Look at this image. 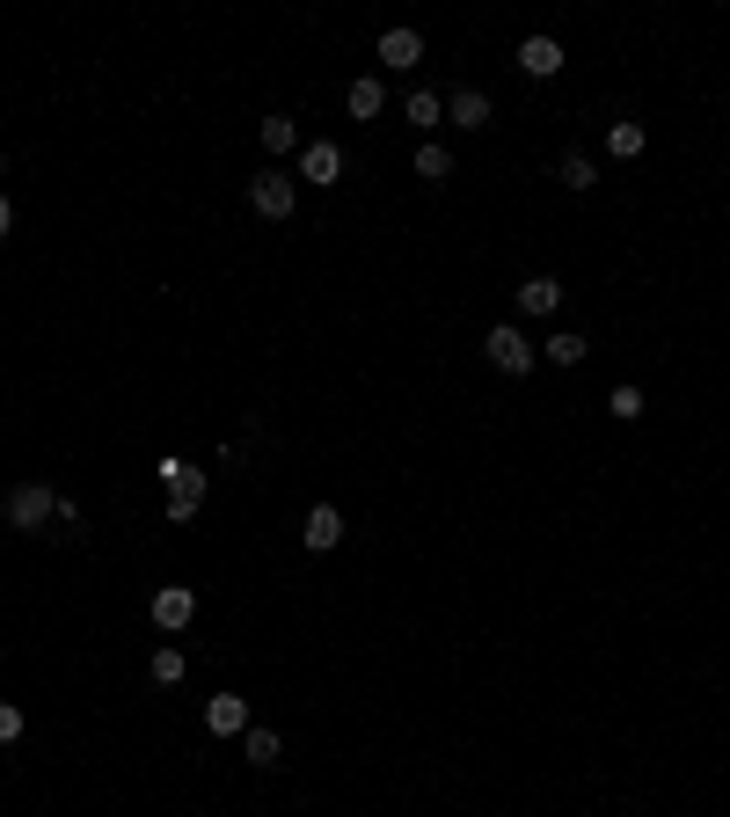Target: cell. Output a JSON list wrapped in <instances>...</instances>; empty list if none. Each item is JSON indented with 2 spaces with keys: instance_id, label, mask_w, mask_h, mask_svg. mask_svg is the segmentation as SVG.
I'll return each mask as SVG.
<instances>
[{
  "instance_id": "1",
  "label": "cell",
  "mask_w": 730,
  "mask_h": 817,
  "mask_svg": "<svg viewBox=\"0 0 730 817\" xmlns=\"http://www.w3.org/2000/svg\"><path fill=\"white\" fill-rule=\"evenodd\" d=\"M161 489H169V525H191L197 504H205V468H191L183 452H169V460H154Z\"/></svg>"
},
{
  "instance_id": "2",
  "label": "cell",
  "mask_w": 730,
  "mask_h": 817,
  "mask_svg": "<svg viewBox=\"0 0 730 817\" xmlns=\"http://www.w3.org/2000/svg\"><path fill=\"white\" fill-rule=\"evenodd\" d=\"M0 519L16 525V533H44V525L59 519V489L52 482H16L0 497Z\"/></svg>"
},
{
  "instance_id": "3",
  "label": "cell",
  "mask_w": 730,
  "mask_h": 817,
  "mask_svg": "<svg viewBox=\"0 0 730 817\" xmlns=\"http://www.w3.org/2000/svg\"><path fill=\"white\" fill-rule=\"evenodd\" d=\"M293 205H300V183H293V175H278V168L249 175V212H256V219H285Z\"/></svg>"
},
{
  "instance_id": "4",
  "label": "cell",
  "mask_w": 730,
  "mask_h": 817,
  "mask_svg": "<svg viewBox=\"0 0 730 817\" xmlns=\"http://www.w3.org/2000/svg\"><path fill=\"white\" fill-rule=\"evenodd\" d=\"M483 358H489V366H497V372H511V380L540 366V350L526 344V336L511 329V321H505V329H489V336H483Z\"/></svg>"
},
{
  "instance_id": "5",
  "label": "cell",
  "mask_w": 730,
  "mask_h": 817,
  "mask_svg": "<svg viewBox=\"0 0 730 817\" xmlns=\"http://www.w3.org/2000/svg\"><path fill=\"white\" fill-rule=\"evenodd\" d=\"M146 613H154V627H161V635H183V627L197 621V592H191V584H161Z\"/></svg>"
},
{
  "instance_id": "6",
  "label": "cell",
  "mask_w": 730,
  "mask_h": 817,
  "mask_svg": "<svg viewBox=\"0 0 730 817\" xmlns=\"http://www.w3.org/2000/svg\"><path fill=\"white\" fill-rule=\"evenodd\" d=\"M300 175H307L314 191L344 183V146H336V140H307V154H300Z\"/></svg>"
},
{
  "instance_id": "7",
  "label": "cell",
  "mask_w": 730,
  "mask_h": 817,
  "mask_svg": "<svg viewBox=\"0 0 730 817\" xmlns=\"http://www.w3.org/2000/svg\"><path fill=\"white\" fill-rule=\"evenodd\" d=\"M205 731L212 737H242L249 731V701L242 694H212L205 701Z\"/></svg>"
},
{
  "instance_id": "8",
  "label": "cell",
  "mask_w": 730,
  "mask_h": 817,
  "mask_svg": "<svg viewBox=\"0 0 730 817\" xmlns=\"http://www.w3.org/2000/svg\"><path fill=\"white\" fill-rule=\"evenodd\" d=\"M300 540H307L314 555H329L336 540H344V511H336V504H314V511H307V525H300Z\"/></svg>"
},
{
  "instance_id": "9",
  "label": "cell",
  "mask_w": 730,
  "mask_h": 817,
  "mask_svg": "<svg viewBox=\"0 0 730 817\" xmlns=\"http://www.w3.org/2000/svg\"><path fill=\"white\" fill-rule=\"evenodd\" d=\"M446 124L483 132V124H489V95H483V88H453V95H446Z\"/></svg>"
},
{
  "instance_id": "10",
  "label": "cell",
  "mask_w": 730,
  "mask_h": 817,
  "mask_svg": "<svg viewBox=\"0 0 730 817\" xmlns=\"http://www.w3.org/2000/svg\"><path fill=\"white\" fill-rule=\"evenodd\" d=\"M519 67L534 73V81H556V73H562V44H556V37H526V44H519Z\"/></svg>"
},
{
  "instance_id": "11",
  "label": "cell",
  "mask_w": 730,
  "mask_h": 817,
  "mask_svg": "<svg viewBox=\"0 0 730 817\" xmlns=\"http://www.w3.org/2000/svg\"><path fill=\"white\" fill-rule=\"evenodd\" d=\"M417 59H424V37H417V30H387V37H381V67L409 73Z\"/></svg>"
},
{
  "instance_id": "12",
  "label": "cell",
  "mask_w": 730,
  "mask_h": 817,
  "mask_svg": "<svg viewBox=\"0 0 730 817\" xmlns=\"http://www.w3.org/2000/svg\"><path fill=\"white\" fill-rule=\"evenodd\" d=\"M556 307H562V285L548 278V270L519 285V314H534V321H540V314H556Z\"/></svg>"
},
{
  "instance_id": "13",
  "label": "cell",
  "mask_w": 730,
  "mask_h": 817,
  "mask_svg": "<svg viewBox=\"0 0 730 817\" xmlns=\"http://www.w3.org/2000/svg\"><path fill=\"white\" fill-rule=\"evenodd\" d=\"M256 140H263V154H293V146H300V124L285 118V110H271V118L256 124Z\"/></svg>"
},
{
  "instance_id": "14",
  "label": "cell",
  "mask_w": 730,
  "mask_h": 817,
  "mask_svg": "<svg viewBox=\"0 0 730 817\" xmlns=\"http://www.w3.org/2000/svg\"><path fill=\"white\" fill-rule=\"evenodd\" d=\"M402 118L417 124V132H432V124H446V95H432V88H409V103H402Z\"/></svg>"
},
{
  "instance_id": "15",
  "label": "cell",
  "mask_w": 730,
  "mask_h": 817,
  "mask_svg": "<svg viewBox=\"0 0 730 817\" xmlns=\"http://www.w3.org/2000/svg\"><path fill=\"white\" fill-rule=\"evenodd\" d=\"M242 759L249 766H278L285 759V737L278 731H242Z\"/></svg>"
},
{
  "instance_id": "16",
  "label": "cell",
  "mask_w": 730,
  "mask_h": 817,
  "mask_svg": "<svg viewBox=\"0 0 730 817\" xmlns=\"http://www.w3.org/2000/svg\"><path fill=\"white\" fill-rule=\"evenodd\" d=\"M585 336H577V329H562V336H548V344H540V358H548V366H562V372H570V366H585Z\"/></svg>"
},
{
  "instance_id": "17",
  "label": "cell",
  "mask_w": 730,
  "mask_h": 817,
  "mask_svg": "<svg viewBox=\"0 0 730 817\" xmlns=\"http://www.w3.org/2000/svg\"><path fill=\"white\" fill-rule=\"evenodd\" d=\"M381 103H387L381 81H351L344 88V110H351V118H381Z\"/></svg>"
},
{
  "instance_id": "18",
  "label": "cell",
  "mask_w": 730,
  "mask_h": 817,
  "mask_svg": "<svg viewBox=\"0 0 730 817\" xmlns=\"http://www.w3.org/2000/svg\"><path fill=\"white\" fill-rule=\"evenodd\" d=\"M643 140H650L643 124H636V118H621V124L607 132V154H614V161H636V154H643Z\"/></svg>"
},
{
  "instance_id": "19",
  "label": "cell",
  "mask_w": 730,
  "mask_h": 817,
  "mask_svg": "<svg viewBox=\"0 0 730 817\" xmlns=\"http://www.w3.org/2000/svg\"><path fill=\"white\" fill-rule=\"evenodd\" d=\"M417 175H424V183H446V175H453V154H446L438 140H424V146H417Z\"/></svg>"
},
{
  "instance_id": "20",
  "label": "cell",
  "mask_w": 730,
  "mask_h": 817,
  "mask_svg": "<svg viewBox=\"0 0 730 817\" xmlns=\"http://www.w3.org/2000/svg\"><path fill=\"white\" fill-rule=\"evenodd\" d=\"M607 417H621V423H636V417H643V387H614V395H607Z\"/></svg>"
},
{
  "instance_id": "21",
  "label": "cell",
  "mask_w": 730,
  "mask_h": 817,
  "mask_svg": "<svg viewBox=\"0 0 730 817\" xmlns=\"http://www.w3.org/2000/svg\"><path fill=\"white\" fill-rule=\"evenodd\" d=\"M562 183H570V191H591V183H599V161H591V154H562Z\"/></svg>"
},
{
  "instance_id": "22",
  "label": "cell",
  "mask_w": 730,
  "mask_h": 817,
  "mask_svg": "<svg viewBox=\"0 0 730 817\" xmlns=\"http://www.w3.org/2000/svg\"><path fill=\"white\" fill-rule=\"evenodd\" d=\"M146 678H154V686H175V678H183V650H154V664H146Z\"/></svg>"
},
{
  "instance_id": "23",
  "label": "cell",
  "mask_w": 730,
  "mask_h": 817,
  "mask_svg": "<svg viewBox=\"0 0 730 817\" xmlns=\"http://www.w3.org/2000/svg\"><path fill=\"white\" fill-rule=\"evenodd\" d=\"M22 737V708H8V701H0V745H16Z\"/></svg>"
},
{
  "instance_id": "24",
  "label": "cell",
  "mask_w": 730,
  "mask_h": 817,
  "mask_svg": "<svg viewBox=\"0 0 730 817\" xmlns=\"http://www.w3.org/2000/svg\"><path fill=\"white\" fill-rule=\"evenodd\" d=\"M8 226H16V205H8V197H0V242H8Z\"/></svg>"
},
{
  "instance_id": "25",
  "label": "cell",
  "mask_w": 730,
  "mask_h": 817,
  "mask_svg": "<svg viewBox=\"0 0 730 817\" xmlns=\"http://www.w3.org/2000/svg\"><path fill=\"white\" fill-rule=\"evenodd\" d=\"M0 168H8V161H0Z\"/></svg>"
}]
</instances>
